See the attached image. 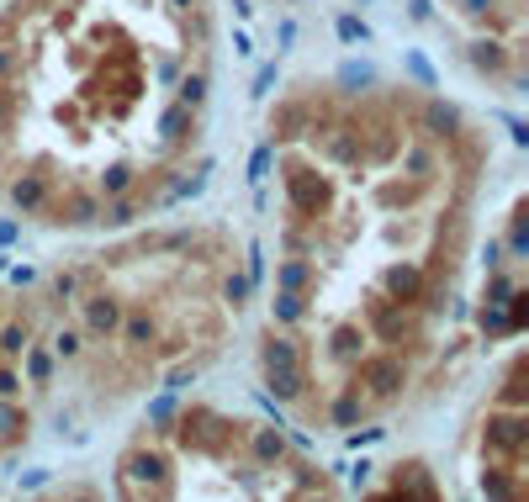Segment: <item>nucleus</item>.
<instances>
[{
	"mask_svg": "<svg viewBox=\"0 0 529 502\" xmlns=\"http://www.w3.org/2000/svg\"><path fill=\"white\" fill-rule=\"evenodd\" d=\"M482 165V127L413 85H296L270 112L254 370L302 429H371L434 381Z\"/></svg>",
	"mask_w": 529,
	"mask_h": 502,
	"instance_id": "nucleus-1",
	"label": "nucleus"
},
{
	"mask_svg": "<svg viewBox=\"0 0 529 502\" xmlns=\"http://www.w3.org/2000/svg\"><path fill=\"white\" fill-rule=\"evenodd\" d=\"M212 0H5L0 196L59 233L132 227L196 185Z\"/></svg>",
	"mask_w": 529,
	"mask_h": 502,
	"instance_id": "nucleus-2",
	"label": "nucleus"
},
{
	"mask_svg": "<svg viewBox=\"0 0 529 502\" xmlns=\"http://www.w3.org/2000/svg\"><path fill=\"white\" fill-rule=\"evenodd\" d=\"M243 291L238 238L218 223L154 227L48 270L27 291L32 407L59 387L122 407L196 376L228 344Z\"/></svg>",
	"mask_w": 529,
	"mask_h": 502,
	"instance_id": "nucleus-3",
	"label": "nucleus"
},
{
	"mask_svg": "<svg viewBox=\"0 0 529 502\" xmlns=\"http://www.w3.org/2000/svg\"><path fill=\"white\" fill-rule=\"evenodd\" d=\"M107 502H345L339 481L270 418L191 396L143 423Z\"/></svg>",
	"mask_w": 529,
	"mask_h": 502,
	"instance_id": "nucleus-4",
	"label": "nucleus"
},
{
	"mask_svg": "<svg viewBox=\"0 0 529 502\" xmlns=\"http://www.w3.org/2000/svg\"><path fill=\"white\" fill-rule=\"evenodd\" d=\"M439 16L471 69L508 96L525 85V0H439Z\"/></svg>",
	"mask_w": 529,
	"mask_h": 502,
	"instance_id": "nucleus-5",
	"label": "nucleus"
},
{
	"mask_svg": "<svg viewBox=\"0 0 529 502\" xmlns=\"http://www.w3.org/2000/svg\"><path fill=\"white\" fill-rule=\"evenodd\" d=\"M38 502H107V492H101L96 481H64L54 492H43Z\"/></svg>",
	"mask_w": 529,
	"mask_h": 502,
	"instance_id": "nucleus-6",
	"label": "nucleus"
}]
</instances>
